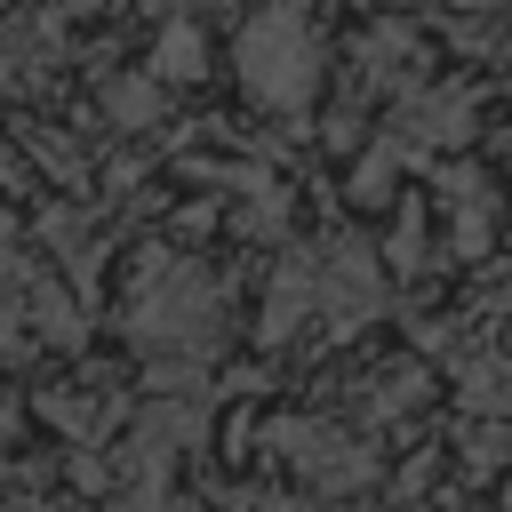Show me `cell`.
I'll use <instances>...</instances> for the list:
<instances>
[{
	"label": "cell",
	"mask_w": 512,
	"mask_h": 512,
	"mask_svg": "<svg viewBox=\"0 0 512 512\" xmlns=\"http://www.w3.org/2000/svg\"><path fill=\"white\" fill-rule=\"evenodd\" d=\"M16 424H24V408H16V392H0V448L16 440Z\"/></svg>",
	"instance_id": "obj_9"
},
{
	"label": "cell",
	"mask_w": 512,
	"mask_h": 512,
	"mask_svg": "<svg viewBox=\"0 0 512 512\" xmlns=\"http://www.w3.org/2000/svg\"><path fill=\"white\" fill-rule=\"evenodd\" d=\"M272 440H280V448H288V464H296L304 480H320V488H360V480H368L360 440H344L336 424H280Z\"/></svg>",
	"instance_id": "obj_3"
},
{
	"label": "cell",
	"mask_w": 512,
	"mask_h": 512,
	"mask_svg": "<svg viewBox=\"0 0 512 512\" xmlns=\"http://www.w3.org/2000/svg\"><path fill=\"white\" fill-rule=\"evenodd\" d=\"M128 336H136L144 352L200 360V352H216V336H224V288H216L200 264L160 256V264H144V280H136V296H128Z\"/></svg>",
	"instance_id": "obj_1"
},
{
	"label": "cell",
	"mask_w": 512,
	"mask_h": 512,
	"mask_svg": "<svg viewBox=\"0 0 512 512\" xmlns=\"http://www.w3.org/2000/svg\"><path fill=\"white\" fill-rule=\"evenodd\" d=\"M232 512H296V504H280V496H232Z\"/></svg>",
	"instance_id": "obj_10"
},
{
	"label": "cell",
	"mask_w": 512,
	"mask_h": 512,
	"mask_svg": "<svg viewBox=\"0 0 512 512\" xmlns=\"http://www.w3.org/2000/svg\"><path fill=\"white\" fill-rule=\"evenodd\" d=\"M24 64H32V32L24 24H0V88H16Z\"/></svg>",
	"instance_id": "obj_8"
},
{
	"label": "cell",
	"mask_w": 512,
	"mask_h": 512,
	"mask_svg": "<svg viewBox=\"0 0 512 512\" xmlns=\"http://www.w3.org/2000/svg\"><path fill=\"white\" fill-rule=\"evenodd\" d=\"M104 112H112L120 128L160 120V80H112V88H104Z\"/></svg>",
	"instance_id": "obj_7"
},
{
	"label": "cell",
	"mask_w": 512,
	"mask_h": 512,
	"mask_svg": "<svg viewBox=\"0 0 512 512\" xmlns=\"http://www.w3.org/2000/svg\"><path fill=\"white\" fill-rule=\"evenodd\" d=\"M240 88L256 104H272V112L312 104V88H320V40H312V24L296 8H264L240 32Z\"/></svg>",
	"instance_id": "obj_2"
},
{
	"label": "cell",
	"mask_w": 512,
	"mask_h": 512,
	"mask_svg": "<svg viewBox=\"0 0 512 512\" xmlns=\"http://www.w3.org/2000/svg\"><path fill=\"white\" fill-rule=\"evenodd\" d=\"M152 72H160V80H200V72H208V40L184 32V24H168L160 48H152Z\"/></svg>",
	"instance_id": "obj_6"
},
{
	"label": "cell",
	"mask_w": 512,
	"mask_h": 512,
	"mask_svg": "<svg viewBox=\"0 0 512 512\" xmlns=\"http://www.w3.org/2000/svg\"><path fill=\"white\" fill-rule=\"evenodd\" d=\"M304 312H312V264H288V272L272 280V304H264V336H288Z\"/></svg>",
	"instance_id": "obj_5"
},
{
	"label": "cell",
	"mask_w": 512,
	"mask_h": 512,
	"mask_svg": "<svg viewBox=\"0 0 512 512\" xmlns=\"http://www.w3.org/2000/svg\"><path fill=\"white\" fill-rule=\"evenodd\" d=\"M40 416H48V424H64L72 440H104L120 408H112V400H96V392H80V400H72V392H48V400H40Z\"/></svg>",
	"instance_id": "obj_4"
},
{
	"label": "cell",
	"mask_w": 512,
	"mask_h": 512,
	"mask_svg": "<svg viewBox=\"0 0 512 512\" xmlns=\"http://www.w3.org/2000/svg\"><path fill=\"white\" fill-rule=\"evenodd\" d=\"M112 512H128V504H112Z\"/></svg>",
	"instance_id": "obj_11"
}]
</instances>
